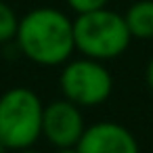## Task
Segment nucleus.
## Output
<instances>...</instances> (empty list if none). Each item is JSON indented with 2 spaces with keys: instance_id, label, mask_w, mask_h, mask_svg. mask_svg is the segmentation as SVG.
Listing matches in <instances>:
<instances>
[{
  "instance_id": "nucleus-11",
  "label": "nucleus",
  "mask_w": 153,
  "mask_h": 153,
  "mask_svg": "<svg viewBox=\"0 0 153 153\" xmlns=\"http://www.w3.org/2000/svg\"><path fill=\"white\" fill-rule=\"evenodd\" d=\"M55 153H80V151H78V147H61Z\"/></svg>"
},
{
  "instance_id": "nucleus-13",
  "label": "nucleus",
  "mask_w": 153,
  "mask_h": 153,
  "mask_svg": "<svg viewBox=\"0 0 153 153\" xmlns=\"http://www.w3.org/2000/svg\"><path fill=\"white\" fill-rule=\"evenodd\" d=\"M17 153H40V151H34V149H23V151H17Z\"/></svg>"
},
{
  "instance_id": "nucleus-12",
  "label": "nucleus",
  "mask_w": 153,
  "mask_h": 153,
  "mask_svg": "<svg viewBox=\"0 0 153 153\" xmlns=\"http://www.w3.org/2000/svg\"><path fill=\"white\" fill-rule=\"evenodd\" d=\"M7 151H9V149H7V145H4L2 140H0V153H7Z\"/></svg>"
},
{
  "instance_id": "nucleus-9",
  "label": "nucleus",
  "mask_w": 153,
  "mask_h": 153,
  "mask_svg": "<svg viewBox=\"0 0 153 153\" xmlns=\"http://www.w3.org/2000/svg\"><path fill=\"white\" fill-rule=\"evenodd\" d=\"M67 7L76 13V15H86V13H94L101 9H107L109 0H65Z\"/></svg>"
},
{
  "instance_id": "nucleus-2",
  "label": "nucleus",
  "mask_w": 153,
  "mask_h": 153,
  "mask_svg": "<svg viewBox=\"0 0 153 153\" xmlns=\"http://www.w3.org/2000/svg\"><path fill=\"white\" fill-rule=\"evenodd\" d=\"M44 103L25 86H15L0 94V140L9 151L32 149L42 136Z\"/></svg>"
},
{
  "instance_id": "nucleus-6",
  "label": "nucleus",
  "mask_w": 153,
  "mask_h": 153,
  "mask_svg": "<svg viewBox=\"0 0 153 153\" xmlns=\"http://www.w3.org/2000/svg\"><path fill=\"white\" fill-rule=\"evenodd\" d=\"M76 147L80 153H140L136 136L126 126L111 120L86 126Z\"/></svg>"
},
{
  "instance_id": "nucleus-4",
  "label": "nucleus",
  "mask_w": 153,
  "mask_h": 153,
  "mask_svg": "<svg viewBox=\"0 0 153 153\" xmlns=\"http://www.w3.org/2000/svg\"><path fill=\"white\" fill-rule=\"evenodd\" d=\"M59 88L63 97L76 105L97 107L111 97L113 78L103 61L80 57L69 59L59 74Z\"/></svg>"
},
{
  "instance_id": "nucleus-5",
  "label": "nucleus",
  "mask_w": 153,
  "mask_h": 153,
  "mask_svg": "<svg viewBox=\"0 0 153 153\" xmlns=\"http://www.w3.org/2000/svg\"><path fill=\"white\" fill-rule=\"evenodd\" d=\"M86 130L82 107L63 99H57L44 105L42 117V136L55 147H76Z\"/></svg>"
},
{
  "instance_id": "nucleus-3",
  "label": "nucleus",
  "mask_w": 153,
  "mask_h": 153,
  "mask_svg": "<svg viewBox=\"0 0 153 153\" xmlns=\"http://www.w3.org/2000/svg\"><path fill=\"white\" fill-rule=\"evenodd\" d=\"M74 38L76 51L82 53V57H90L103 63L124 55L132 42L124 15L109 9L78 15L74 19Z\"/></svg>"
},
{
  "instance_id": "nucleus-7",
  "label": "nucleus",
  "mask_w": 153,
  "mask_h": 153,
  "mask_svg": "<svg viewBox=\"0 0 153 153\" xmlns=\"http://www.w3.org/2000/svg\"><path fill=\"white\" fill-rule=\"evenodd\" d=\"M132 40L153 38V0H136L124 13Z\"/></svg>"
},
{
  "instance_id": "nucleus-8",
  "label": "nucleus",
  "mask_w": 153,
  "mask_h": 153,
  "mask_svg": "<svg viewBox=\"0 0 153 153\" xmlns=\"http://www.w3.org/2000/svg\"><path fill=\"white\" fill-rule=\"evenodd\" d=\"M19 19L21 17L15 13V9L0 0V44L15 40L17 30H19Z\"/></svg>"
},
{
  "instance_id": "nucleus-1",
  "label": "nucleus",
  "mask_w": 153,
  "mask_h": 153,
  "mask_svg": "<svg viewBox=\"0 0 153 153\" xmlns=\"http://www.w3.org/2000/svg\"><path fill=\"white\" fill-rule=\"evenodd\" d=\"M15 42L21 55L36 65H65L76 51L74 21L53 7L32 9L19 19Z\"/></svg>"
},
{
  "instance_id": "nucleus-10",
  "label": "nucleus",
  "mask_w": 153,
  "mask_h": 153,
  "mask_svg": "<svg viewBox=\"0 0 153 153\" xmlns=\"http://www.w3.org/2000/svg\"><path fill=\"white\" fill-rule=\"evenodd\" d=\"M145 82H147V86L153 90V59H149V63H147V67H145Z\"/></svg>"
}]
</instances>
